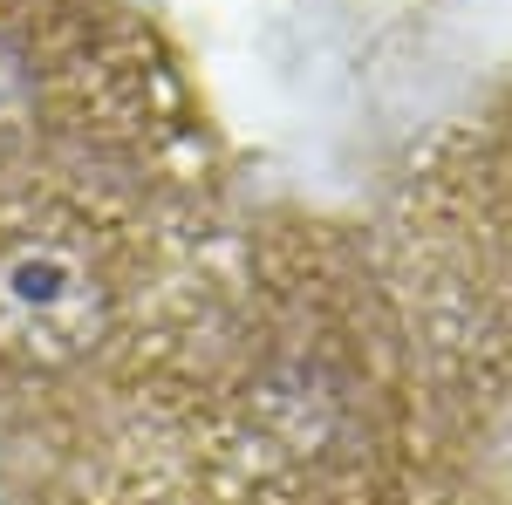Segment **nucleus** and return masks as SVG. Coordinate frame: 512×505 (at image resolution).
Wrapping results in <instances>:
<instances>
[{
	"label": "nucleus",
	"mask_w": 512,
	"mask_h": 505,
	"mask_svg": "<svg viewBox=\"0 0 512 505\" xmlns=\"http://www.w3.org/2000/svg\"><path fill=\"white\" fill-rule=\"evenodd\" d=\"M96 505H417V369L383 246L301 205H233Z\"/></svg>",
	"instance_id": "nucleus-1"
},
{
	"label": "nucleus",
	"mask_w": 512,
	"mask_h": 505,
	"mask_svg": "<svg viewBox=\"0 0 512 505\" xmlns=\"http://www.w3.org/2000/svg\"><path fill=\"white\" fill-rule=\"evenodd\" d=\"M219 130L130 0H0V246L96 212L226 205Z\"/></svg>",
	"instance_id": "nucleus-2"
}]
</instances>
